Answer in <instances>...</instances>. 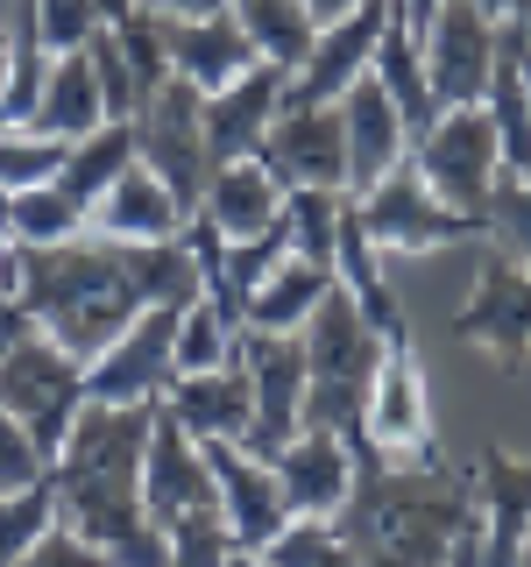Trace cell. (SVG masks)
I'll use <instances>...</instances> for the list:
<instances>
[{"mask_svg":"<svg viewBox=\"0 0 531 567\" xmlns=\"http://www.w3.org/2000/svg\"><path fill=\"white\" fill-rule=\"evenodd\" d=\"M524 567H531V554H524Z\"/></svg>","mask_w":531,"mask_h":567,"instance_id":"f907efd6","label":"cell"},{"mask_svg":"<svg viewBox=\"0 0 531 567\" xmlns=\"http://www.w3.org/2000/svg\"><path fill=\"white\" fill-rule=\"evenodd\" d=\"M149 14H227L235 0H142Z\"/></svg>","mask_w":531,"mask_h":567,"instance_id":"7bdbcfd3","label":"cell"},{"mask_svg":"<svg viewBox=\"0 0 531 567\" xmlns=\"http://www.w3.org/2000/svg\"><path fill=\"white\" fill-rule=\"evenodd\" d=\"M283 85H291V71L283 64H248L235 85H220V93H206V164H241V156L262 150V135H270L277 106H283Z\"/></svg>","mask_w":531,"mask_h":567,"instance_id":"ffe728a7","label":"cell"},{"mask_svg":"<svg viewBox=\"0 0 531 567\" xmlns=\"http://www.w3.org/2000/svg\"><path fill=\"white\" fill-rule=\"evenodd\" d=\"M135 164V121H100L93 135H79L64 150V171H58V185L79 199L85 213H93L106 192H114V177Z\"/></svg>","mask_w":531,"mask_h":567,"instance_id":"f1b7e54d","label":"cell"},{"mask_svg":"<svg viewBox=\"0 0 531 567\" xmlns=\"http://www.w3.org/2000/svg\"><path fill=\"white\" fill-rule=\"evenodd\" d=\"M79 235H93V213L71 199L58 177L14 192V241L22 248H58V241H79Z\"/></svg>","mask_w":531,"mask_h":567,"instance_id":"4dcf8cb0","label":"cell"},{"mask_svg":"<svg viewBox=\"0 0 531 567\" xmlns=\"http://www.w3.org/2000/svg\"><path fill=\"white\" fill-rule=\"evenodd\" d=\"M58 525V483H29V489H0V567H14L43 532Z\"/></svg>","mask_w":531,"mask_h":567,"instance_id":"836d02e7","label":"cell"},{"mask_svg":"<svg viewBox=\"0 0 531 567\" xmlns=\"http://www.w3.org/2000/svg\"><path fill=\"white\" fill-rule=\"evenodd\" d=\"M235 567H241V560H235Z\"/></svg>","mask_w":531,"mask_h":567,"instance_id":"816d5d0a","label":"cell"},{"mask_svg":"<svg viewBox=\"0 0 531 567\" xmlns=\"http://www.w3.org/2000/svg\"><path fill=\"white\" fill-rule=\"evenodd\" d=\"M256 560L262 567H347V539L333 518H291Z\"/></svg>","mask_w":531,"mask_h":567,"instance_id":"d590c367","label":"cell"},{"mask_svg":"<svg viewBox=\"0 0 531 567\" xmlns=\"http://www.w3.org/2000/svg\"><path fill=\"white\" fill-rule=\"evenodd\" d=\"M235 341H241V327L199 291V298L185 306V319H177V377H199V369L235 362Z\"/></svg>","mask_w":531,"mask_h":567,"instance_id":"1f68e13d","label":"cell"},{"mask_svg":"<svg viewBox=\"0 0 531 567\" xmlns=\"http://www.w3.org/2000/svg\"><path fill=\"white\" fill-rule=\"evenodd\" d=\"M333 525L347 567H447L475 525V489L447 461H389L354 440V489Z\"/></svg>","mask_w":531,"mask_h":567,"instance_id":"7a4b0ae2","label":"cell"},{"mask_svg":"<svg viewBox=\"0 0 531 567\" xmlns=\"http://www.w3.org/2000/svg\"><path fill=\"white\" fill-rule=\"evenodd\" d=\"M270 468L283 483L291 518H333V511L347 504V489H354V440L305 425L298 440H283V447L270 454Z\"/></svg>","mask_w":531,"mask_h":567,"instance_id":"44dd1931","label":"cell"},{"mask_svg":"<svg viewBox=\"0 0 531 567\" xmlns=\"http://www.w3.org/2000/svg\"><path fill=\"white\" fill-rule=\"evenodd\" d=\"M177 319L185 306H142L121 341H106L85 362V398L93 404H164L177 383Z\"/></svg>","mask_w":531,"mask_h":567,"instance_id":"ba28073f","label":"cell"},{"mask_svg":"<svg viewBox=\"0 0 531 567\" xmlns=\"http://www.w3.org/2000/svg\"><path fill=\"white\" fill-rule=\"evenodd\" d=\"M185 220L191 213L177 206V192L149 164H128L114 177V192L93 206V235H106V241H177Z\"/></svg>","mask_w":531,"mask_h":567,"instance_id":"cb8c5ba5","label":"cell"},{"mask_svg":"<svg viewBox=\"0 0 531 567\" xmlns=\"http://www.w3.org/2000/svg\"><path fill=\"white\" fill-rule=\"evenodd\" d=\"M29 333H35L29 306H22V298H0V354H8L14 341H29Z\"/></svg>","mask_w":531,"mask_h":567,"instance_id":"b9f144b4","label":"cell"},{"mask_svg":"<svg viewBox=\"0 0 531 567\" xmlns=\"http://www.w3.org/2000/svg\"><path fill=\"white\" fill-rule=\"evenodd\" d=\"M22 306L58 348L93 362L149 306V291H142L128 241L79 235V241H58V248H22Z\"/></svg>","mask_w":531,"mask_h":567,"instance_id":"3957f363","label":"cell"},{"mask_svg":"<svg viewBox=\"0 0 531 567\" xmlns=\"http://www.w3.org/2000/svg\"><path fill=\"white\" fill-rule=\"evenodd\" d=\"M412 164L425 171V185H433L447 206H460V213L482 220L496 177H503V150H496L489 106H447V114L412 142Z\"/></svg>","mask_w":531,"mask_h":567,"instance_id":"9c48e42d","label":"cell"},{"mask_svg":"<svg viewBox=\"0 0 531 567\" xmlns=\"http://www.w3.org/2000/svg\"><path fill=\"white\" fill-rule=\"evenodd\" d=\"M341 128H347V199H362L368 185H383L412 156V128H404L397 100L383 93L376 71H362L341 93Z\"/></svg>","mask_w":531,"mask_h":567,"instance_id":"d6986e66","label":"cell"},{"mask_svg":"<svg viewBox=\"0 0 531 567\" xmlns=\"http://www.w3.org/2000/svg\"><path fill=\"white\" fill-rule=\"evenodd\" d=\"M0 404L35 433L43 461H58L64 440H71V425H79V412L93 404V398H85V362L35 327L29 341H14L8 354H0Z\"/></svg>","mask_w":531,"mask_h":567,"instance_id":"5b68a950","label":"cell"},{"mask_svg":"<svg viewBox=\"0 0 531 567\" xmlns=\"http://www.w3.org/2000/svg\"><path fill=\"white\" fill-rule=\"evenodd\" d=\"M164 412L185 425L191 440H248V419H256V390H248L241 354L220 369H199V377H177Z\"/></svg>","mask_w":531,"mask_h":567,"instance_id":"603a6c76","label":"cell"},{"mask_svg":"<svg viewBox=\"0 0 531 567\" xmlns=\"http://www.w3.org/2000/svg\"><path fill=\"white\" fill-rule=\"evenodd\" d=\"M383 327L354 306V291L333 277V291L319 298V312L305 319V425L319 433L362 440L368 398L383 377Z\"/></svg>","mask_w":531,"mask_h":567,"instance_id":"277c9868","label":"cell"},{"mask_svg":"<svg viewBox=\"0 0 531 567\" xmlns=\"http://www.w3.org/2000/svg\"><path fill=\"white\" fill-rule=\"evenodd\" d=\"M305 8L319 14V29H326V22H341V14H347V8H362V0H305Z\"/></svg>","mask_w":531,"mask_h":567,"instance_id":"f6af8a7d","label":"cell"},{"mask_svg":"<svg viewBox=\"0 0 531 567\" xmlns=\"http://www.w3.org/2000/svg\"><path fill=\"white\" fill-rule=\"evenodd\" d=\"M212 504H220V483H212V468H206V447L156 404L149 454H142V511H149V525L170 532L177 518L212 511Z\"/></svg>","mask_w":531,"mask_h":567,"instance_id":"2e32d148","label":"cell"},{"mask_svg":"<svg viewBox=\"0 0 531 567\" xmlns=\"http://www.w3.org/2000/svg\"><path fill=\"white\" fill-rule=\"evenodd\" d=\"M262 164H270L291 192H347V128H341V100L326 106H277L270 135H262Z\"/></svg>","mask_w":531,"mask_h":567,"instance_id":"4fadbf2b","label":"cell"},{"mask_svg":"<svg viewBox=\"0 0 531 567\" xmlns=\"http://www.w3.org/2000/svg\"><path fill=\"white\" fill-rule=\"evenodd\" d=\"M235 22H241L248 43H256V58L283 64V71H298L319 43V14L305 0H235Z\"/></svg>","mask_w":531,"mask_h":567,"instance_id":"f546056e","label":"cell"},{"mask_svg":"<svg viewBox=\"0 0 531 567\" xmlns=\"http://www.w3.org/2000/svg\"><path fill=\"white\" fill-rule=\"evenodd\" d=\"M241 567H262V560H256V554H241Z\"/></svg>","mask_w":531,"mask_h":567,"instance_id":"681fc988","label":"cell"},{"mask_svg":"<svg viewBox=\"0 0 531 567\" xmlns=\"http://www.w3.org/2000/svg\"><path fill=\"white\" fill-rule=\"evenodd\" d=\"M354 220L368 227V241H376L383 256H433V248L489 241V227L475 220V213H460V206L439 199L412 156H404V164L389 171L383 185H368L362 199H354Z\"/></svg>","mask_w":531,"mask_h":567,"instance_id":"8992f818","label":"cell"},{"mask_svg":"<svg viewBox=\"0 0 531 567\" xmlns=\"http://www.w3.org/2000/svg\"><path fill=\"white\" fill-rule=\"evenodd\" d=\"M341 206H347V192H291L283 199V220H291V256H305V262H326L333 270V241H341Z\"/></svg>","mask_w":531,"mask_h":567,"instance_id":"e575fe53","label":"cell"},{"mask_svg":"<svg viewBox=\"0 0 531 567\" xmlns=\"http://www.w3.org/2000/svg\"><path fill=\"white\" fill-rule=\"evenodd\" d=\"M164 50H170V79H191L199 93H220L248 64H262L256 43L235 22V8L227 14H164Z\"/></svg>","mask_w":531,"mask_h":567,"instance_id":"7402d4cb","label":"cell"},{"mask_svg":"<svg viewBox=\"0 0 531 567\" xmlns=\"http://www.w3.org/2000/svg\"><path fill=\"white\" fill-rule=\"evenodd\" d=\"M43 475H50V461L35 447V433L0 404V489H29V483H43Z\"/></svg>","mask_w":531,"mask_h":567,"instance_id":"ab89813d","label":"cell"},{"mask_svg":"<svg viewBox=\"0 0 531 567\" xmlns=\"http://www.w3.org/2000/svg\"><path fill=\"white\" fill-rule=\"evenodd\" d=\"M489 22H531V0H475Z\"/></svg>","mask_w":531,"mask_h":567,"instance_id":"ee69618b","label":"cell"},{"mask_svg":"<svg viewBox=\"0 0 531 567\" xmlns=\"http://www.w3.org/2000/svg\"><path fill=\"white\" fill-rule=\"evenodd\" d=\"M241 369H248V390H256V419H248V454L270 461L283 440L305 433V333H262V327H241Z\"/></svg>","mask_w":531,"mask_h":567,"instance_id":"30bf717a","label":"cell"},{"mask_svg":"<svg viewBox=\"0 0 531 567\" xmlns=\"http://www.w3.org/2000/svg\"><path fill=\"white\" fill-rule=\"evenodd\" d=\"M447 567H475V525H468V539L454 546V560H447Z\"/></svg>","mask_w":531,"mask_h":567,"instance_id":"bcb514c9","label":"cell"},{"mask_svg":"<svg viewBox=\"0 0 531 567\" xmlns=\"http://www.w3.org/2000/svg\"><path fill=\"white\" fill-rule=\"evenodd\" d=\"M475 489V567H524L531 554V461L489 447L468 468Z\"/></svg>","mask_w":531,"mask_h":567,"instance_id":"5bb4252c","label":"cell"},{"mask_svg":"<svg viewBox=\"0 0 531 567\" xmlns=\"http://www.w3.org/2000/svg\"><path fill=\"white\" fill-rule=\"evenodd\" d=\"M496 29L475 0H439V22L425 35V79H433L439 114L447 106H482L489 71H496Z\"/></svg>","mask_w":531,"mask_h":567,"instance_id":"9a60e30c","label":"cell"},{"mask_svg":"<svg viewBox=\"0 0 531 567\" xmlns=\"http://www.w3.org/2000/svg\"><path fill=\"white\" fill-rule=\"evenodd\" d=\"M362 440H368L376 454H389V461H439L433 398H425V369H418L412 333L383 348V377H376V398H368Z\"/></svg>","mask_w":531,"mask_h":567,"instance_id":"7c38bea8","label":"cell"},{"mask_svg":"<svg viewBox=\"0 0 531 567\" xmlns=\"http://www.w3.org/2000/svg\"><path fill=\"white\" fill-rule=\"evenodd\" d=\"M100 121H106V106H100L93 64H85V50H64V58L50 64L43 106L29 114V128H43V135H58V142H79V135H93Z\"/></svg>","mask_w":531,"mask_h":567,"instance_id":"83f0119b","label":"cell"},{"mask_svg":"<svg viewBox=\"0 0 531 567\" xmlns=\"http://www.w3.org/2000/svg\"><path fill=\"white\" fill-rule=\"evenodd\" d=\"M64 150H71V142L29 128V121H0V185H8V192L50 185V177L64 171Z\"/></svg>","mask_w":531,"mask_h":567,"instance_id":"d6a6232c","label":"cell"},{"mask_svg":"<svg viewBox=\"0 0 531 567\" xmlns=\"http://www.w3.org/2000/svg\"><path fill=\"white\" fill-rule=\"evenodd\" d=\"M235 560H241V546H235V532H227L220 504L170 525V567H235Z\"/></svg>","mask_w":531,"mask_h":567,"instance_id":"f35d334b","label":"cell"},{"mask_svg":"<svg viewBox=\"0 0 531 567\" xmlns=\"http://www.w3.org/2000/svg\"><path fill=\"white\" fill-rule=\"evenodd\" d=\"M383 79V93L397 100V114H404V128H412V142L439 121V100H433V79H425V43L412 29H404V14L389 8V22H383V43H376V64H368Z\"/></svg>","mask_w":531,"mask_h":567,"instance_id":"4316f807","label":"cell"},{"mask_svg":"<svg viewBox=\"0 0 531 567\" xmlns=\"http://www.w3.org/2000/svg\"><path fill=\"white\" fill-rule=\"evenodd\" d=\"M0 235H14V192L0 185Z\"/></svg>","mask_w":531,"mask_h":567,"instance_id":"7dc6e473","label":"cell"},{"mask_svg":"<svg viewBox=\"0 0 531 567\" xmlns=\"http://www.w3.org/2000/svg\"><path fill=\"white\" fill-rule=\"evenodd\" d=\"M156 404H85L64 454L50 461L58 525L93 539L114 567H170V532L142 511V454H149Z\"/></svg>","mask_w":531,"mask_h":567,"instance_id":"6da1fadb","label":"cell"},{"mask_svg":"<svg viewBox=\"0 0 531 567\" xmlns=\"http://www.w3.org/2000/svg\"><path fill=\"white\" fill-rule=\"evenodd\" d=\"M389 8H397V0H362V8L341 14V22L319 29L312 58L291 71V85H283V106H326V100H341L347 85L376 64V43H383Z\"/></svg>","mask_w":531,"mask_h":567,"instance_id":"ac0fdd59","label":"cell"},{"mask_svg":"<svg viewBox=\"0 0 531 567\" xmlns=\"http://www.w3.org/2000/svg\"><path fill=\"white\" fill-rule=\"evenodd\" d=\"M14 567H114V554H100V546H93V539H79L71 525H50Z\"/></svg>","mask_w":531,"mask_h":567,"instance_id":"60d3db41","label":"cell"},{"mask_svg":"<svg viewBox=\"0 0 531 567\" xmlns=\"http://www.w3.org/2000/svg\"><path fill=\"white\" fill-rule=\"evenodd\" d=\"M135 164H149L177 192V206L199 213L206 199V93L191 79H164L156 93H142L135 106Z\"/></svg>","mask_w":531,"mask_h":567,"instance_id":"52a82bcc","label":"cell"},{"mask_svg":"<svg viewBox=\"0 0 531 567\" xmlns=\"http://www.w3.org/2000/svg\"><path fill=\"white\" fill-rule=\"evenodd\" d=\"M333 291V270L326 262H305V256H283L270 277L248 291V312L241 327H262V333H305V319L319 312V298Z\"/></svg>","mask_w":531,"mask_h":567,"instance_id":"484cf974","label":"cell"},{"mask_svg":"<svg viewBox=\"0 0 531 567\" xmlns=\"http://www.w3.org/2000/svg\"><path fill=\"white\" fill-rule=\"evenodd\" d=\"M482 227L496 248H510V256L531 262V171H503L482 206Z\"/></svg>","mask_w":531,"mask_h":567,"instance_id":"74e56055","label":"cell"},{"mask_svg":"<svg viewBox=\"0 0 531 567\" xmlns=\"http://www.w3.org/2000/svg\"><path fill=\"white\" fill-rule=\"evenodd\" d=\"M454 341L496 348V362L518 369L531 354V262L510 248H482L468 284V306L454 312Z\"/></svg>","mask_w":531,"mask_h":567,"instance_id":"8fae6325","label":"cell"},{"mask_svg":"<svg viewBox=\"0 0 531 567\" xmlns=\"http://www.w3.org/2000/svg\"><path fill=\"white\" fill-rule=\"evenodd\" d=\"M518 58H524V85H531V22H524V50H518Z\"/></svg>","mask_w":531,"mask_h":567,"instance_id":"c3c4849f","label":"cell"},{"mask_svg":"<svg viewBox=\"0 0 531 567\" xmlns=\"http://www.w3.org/2000/svg\"><path fill=\"white\" fill-rule=\"evenodd\" d=\"M206 447V468L220 483V518L235 532L241 554H262L283 525H291V504H283V483L262 454H248L241 440H199Z\"/></svg>","mask_w":531,"mask_h":567,"instance_id":"e0dca14e","label":"cell"},{"mask_svg":"<svg viewBox=\"0 0 531 567\" xmlns=\"http://www.w3.org/2000/svg\"><path fill=\"white\" fill-rule=\"evenodd\" d=\"M283 199H291V185H283L262 156H241V164H220L206 177L199 213L220 227L227 241H248V235H262L270 220H283Z\"/></svg>","mask_w":531,"mask_h":567,"instance_id":"d4e9b609","label":"cell"},{"mask_svg":"<svg viewBox=\"0 0 531 567\" xmlns=\"http://www.w3.org/2000/svg\"><path fill=\"white\" fill-rule=\"evenodd\" d=\"M85 64H93V85H100L106 121H135V106H142V79H135L128 50L114 43V29H106V22L85 35Z\"/></svg>","mask_w":531,"mask_h":567,"instance_id":"8d00e7d4","label":"cell"}]
</instances>
